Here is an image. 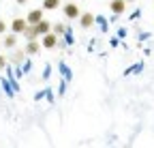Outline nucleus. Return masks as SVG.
I'll list each match as a JSON object with an SVG mask.
<instances>
[{
  "instance_id": "a211bd4d",
  "label": "nucleus",
  "mask_w": 154,
  "mask_h": 148,
  "mask_svg": "<svg viewBox=\"0 0 154 148\" xmlns=\"http://www.w3.org/2000/svg\"><path fill=\"white\" fill-rule=\"evenodd\" d=\"M131 2H135V0H126V5H131Z\"/></svg>"
},
{
  "instance_id": "dca6fc26",
  "label": "nucleus",
  "mask_w": 154,
  "mask_h": 148,
  "mask_svg": "<svg viewBox=\"0 0 154 148\" xmlns=\"http://www.w3.org/2000/svg\"><path fill=\"white\" fill-rule=\"evenodd\" d=\"M15 2H17V5H26V2H28V0H15Z\"/></svg>"
},
{
  "instance_id": "20e7f679",
  "label": "nucleus",
  "mask_w": 154,
  "mask_h": 148,
  "mask_svg": "<svg viewBox=\"0 0 154 148\" xmlns=\"http://www.w3.org/2000/svg\"><path fill=\"white\" fill-rule=\"evenodd\" d=\"M26 26H28L26 17H15V20L9 24V30H11L13 34H22V32L26 30Z\"/></svg>"
},
{
  "instance_id": "423d86ee",
  "label": "nucleus",
  "mask_w": 154,
  "mask_h": 148,
  "mask_svg": "<svg viewBox=\"0 0 154 148\" xmlns=\"http://www.w3.org/2000/svg\"><path fill=\"white\" fill-rule=\"evenodd\" d=\"M17 41H19V34L7 32V34L2 36V47H5V49H15V47H17Z\"/></svg>"
},
{
  "instance_id": "1a4fd4ad",
  "label": "nucleus",
  "mask_w": 154,
  "mask_h": 148,
  "mask_svg": "<svg viewBox=\"0 0 154 148\" xmlns=\"http://www.w3.org/2000/svg\"><path fill=\"white\" fill-rule=\"evenodd\" d=\"M34 30H36V34L38 36H43V34H47V32H51V22H47L45 17L38 24H34Z\"/></svg>"
},
{
  "instance_id": "4468645a",
  "label": "nucleus",
  "mask_w": 154,
  "mask_h": 148,
  "mask_svg": "<svg viewBox=\"0 0 154 148\" xmlns=\"http://www.w3.org/2000/svg\"><path fill=\"white\" fill-rule=\"evenodd\" d=\"M7 65H9V58L5 56V54H0V71H5V69H7Z\"/></svg>"
},
{
  "instance_id": "ddd939ff",
  "label": "nucleus",
  "mask_w": 154,
  "mask_h": 148,
  "mask_svg": "<svg viewBox=\"0 0 154 148\" xmlns=\"http://www.w3.org/2000/svg\"><path fill=\"white\" fill-rule=\"evenodd\" d=\"M24 58H26V54H24V49H15V54H13V58H11V60L19 65V62H22Z\"/></svg>"
},
{
  "instance_id": "2eb2a0df",
  "label": "nucleus",
  "mask_w": 154,
  "mask_h": 148,
  "mask_svg": "<svg viewBox=\"0 0 154 148\" xmlns=\"http://www.w3.org/2000/svg\"><path fill=\"white\" fill-rule=\"evenodd\" d=\"M0 34H7V22L0 20Z\"/></svg>"
},
{
  "instance_id": "f8f14e48",
  "label": "nucleus",
  "mask_w": 154,
  "mask_h": 148,
  "mask_svg": "<svg viewBox=\"0 0 154 148\" xmlns=\"http://www.w3.org/2000/svg\"><path fill=\"white\" fill-rule=\"evenodd\" d=\"M66 30H69V28H66L64 24H60V22H51V32H54L56 36H64Z\"/></svg>"
},
{
  "instance_id": "9b49d317",
  "label": "nucleus",
  "mask_w": 154,
  "mask_h": 148,
  "mask_svg": "<svg viewBox=\"0 0 154 148\" xmlns=\"http://www.w3.org/2000/svg\"><path fill=\"white\" fill-rule=\"evenodd\" d=\"M58 7H62V0H43V5H41L43 11H56Z\"/></svg>"
},
{
  "instance_id": "f03ea898",
  "label": "nucleus",
  "mask_w": 154,
  "mask_h": 148,
  "mask_svg": "<svg viewBox=\"0 0 154 148\" xmlns=\"http://www.w3.org/2000/svg\"><path fill=\"white\" fill-rule=\"evenodd\" d=\"M38 43H41V47H45V49H56L58 47V43H60V36H56L54 32H47V34H43V36H38Z\"/></svg>"
},
{
  "instance_id": "6ab92c4d",
  "label": "nucleus",
  "mask_w": 154,
  "mask_h": 148,
  "mask_svg": "<svg viewBox=\"0 0 154 148\" xmlns=\"http://www.w3.org/2000/svg\"><path fill=\"white\" fill-rule=\"evenodd\" d=\"M62 2H66V0H62Z\"/></svg>"
},
{
  "instance_id": "f257e3e1",
  "label": "nucleus",
  "mask_w": 154,
  "mask_h": 148,
  "mask_svg": "<svg viewBox=\"0 0 154 148\" xmlns=\"http://www.w3.org/2000/svg\"><path fill=\"white\" fill-rule=\"evenodd\" d=\"M62 13L66 20L75 22V20H79V15H82V9L77 2H73V0H66V2H62Z\"/></svg>"
},
{
  "instance_id": "9d476101",
  "label": "nucleus",
  "mask_w": 154,
  "mask_h": 148,
  "mask_svg": "<svg viewBox=\"0 0 154 148\" xmlns=\"http://www.w3.org/2000/svg\"><path fill=\"white\" fill-rule=\"evenodd\" d=\"M22 36H24V41H36L38 39V34H36V30H34V26H26V30L22 32Z\"/></svg>"
},
{
  "instance_id": "39448f33",
  "label": "nucleus",
  "mask_w": 154,
  "mask_h": 148,
  "mask_svg": "<svg viewBox=\"0 0 154 148\" xmlns=\"http://www.w3.org/2000/svg\"><path fill=\"white\" fill-rule=\"evenodd\" d=\"M94 20H96L94 13H92V11H86V13H82V15H79V20H77V22H79V26H82L84 30H88V28H92V26H94Z\"/></svg>"
},
{
  "instance_id": "0eeeda50",
  "label": "nucleus",
  "mask_w": 154,
  "mask_h": 148,
  "mask_svg": "<svg viewBox=\"0 0 154 148\" xmlns=\"http://www.w3.org/2000/svg\"><path fill=\"white\" fill-rule=\"evenodd\" d=\"M109 11L118 17V15H122L124 11H126V0H111L109 2Z\"/></svg>"
},
{
  "instance_id": "6e6552de",
  "label": "nucleus",
  "mask_w": 154,
  "mask_h": 148,
  "mask_svg": "<svg viewBox=\"0 0 154 148\" xmlns=\"http://www.w3.org/2000/svg\"><path fill=\"white\" fill-rule=\"evenodd\" d=\"M38 52H41V43H38V39L36 41H26V45H24V54H26V56H36Z\"/></svg>"
},
{
  "instance_id": "7ed1b4c3",
  "label": "nucleus",
  "mask_w": 154,
  "mask_h": 148,
  "mask_svg": "<svg viewBox=\"0 0 154 148\" xmlns=\"http://www.w3.org/2000/svg\"><path fill=\"white\" fill-rule=\"evenodd\" d=\"M45 17V11L41 9V7H36V9H30L28 11V15H26V22L30 24V26H34V24H38Z\"/></svg>"
},
{
  "instance_id": "f3484780",
  "label": "nucleus",
  "mask_w": 154,
  "mask_h": 148,
  "mask_svg": "<svg viewBox=\"0 0 154 148\" xmlns=\"http://www.w3.org/2000/svg\"><path fill=\"white\" fill-rule=\"evenodd\" d=\"M0 49H2V36H0Z\"/></svg>"
}]
</instances>
